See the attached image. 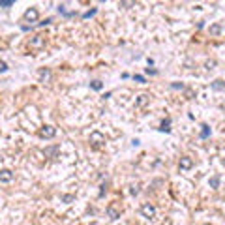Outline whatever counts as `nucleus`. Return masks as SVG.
Segmentation results:
<instances>
[{
    "instance_id": "nucleus-23",
    "label": "nucleus",
    "mask_w": 225,
    "mask_h": 225,
    "mask_svg": "<svg viewBox=\"0 0 225 225\" xmlns=\"http://www.w3.org/2000/svg\"><path fill=\"white\" fill-rule=\"evenodd\" d=\"M133 79L137 83H145V77H143V75H133Z\"/></svg>"
},
{
    "instance_id": "nucleus-20",
    "label": "nucleus",
    "mask_w": 225,
    "mask_h": 225,
    "mask_svg": "<svg viewBox=\"0 0 225 225\" xmlns=\"http://www.w3.org/2000/svg\"><path fill=\"white\" fill-rule=\"evenodd\" d=\"M58 150V146H53V148H47V150H45V154H49V156H53L54 152Z\"/></svg>"
},
{
    "instance_id": "nucleus-28",
    "label": "nucleus",
    "mask_w": 225,
    "mask_h": 225,
    "mask_svg": "<svg viewBox=\"0 0 225 225\" xmlns=\"http://www.w3.org/2000/svg\"><path fill=\"white\" fill-rule=\"evenodd\" d=\"M206 225H210V223H206Z\"/></svg>"
},
{
    "instance_id": "nucleus-27",
    "label": "nucleus",
    "mask_w": 225,
    "mask_h": 225,
    "mask_svg": "<svg viewBox=\"0 0 225 225\" xmlns=\"http://www.w3.org/2000/svg\"><path fill=\"white\" fill-rule=\"evenodd\" d=\"M146 73H150V75H156L158 71H156V70H150V68H146Z\"/></svg>"
},
{
    "instance_id": "nucleus-10",
    "label": "nucleus",
    "mask_w": 225,
    "mask_h": 225,
    "mask_svg": "<svg viewBox=\"0 0 225 225\" xmlns=\"http://www.w3.org/2000/svg\"><path fill=\"white\" fill-rule=\"evenodd\" d=\"M212 88H214V90H223V88H225V83H223L221 79H216V81L212 83Z\"/></svg>"
},
{
    "instance_id": "nucleus-3",
    "label": "nucleus",
    "mask_w": 225,
    "mask_h": 225,
    "mask_svg": "<svg viewBox=\"0 0 225 225\" xmlns=\"http://www.w3.org/2000/svg\"><path fill=\"white\" fill-rule=\"evenodd\" d=\"M141 214H143V218H148V219L156 218V206H154V204H150V203L141 204Z\"/></svg>"
},
{
    "instance_id": "nucleus-1",
    "label": "nucleus",
    "mask_w": 225,
    "mask_h": 225,
    "mask_svg": "<svg viewBox=\"0 0 225 225\" xmlns=\"http://www.w3.org/2000/svg\"><path fill=\"white\" fill-rule=\"evenodd\" d=\"M90 145L94 148H100L105 145V135L101 133V131H92L90 133Z\"/></svg>"
},
{
    "instance_id": "nucleus-9",
    "label": "nucleus",
    "mask_w": 225,
    "mask_h": 225,
    "mask_svg": "<svg viewBox=\"0 0 225 225\" xmlns=\"http://www.w3.org/2000/svg\"><path fill=\"white\" fill-rule=\"evenodd\" d=\"M38 75H39V81H42V83H49L51 81V70H47V68H42L38 71Z\"/></svg>"
},
{
    "instance_id": "nucleus-2",
    "label": "nucleus",
    "mask_w": 225,
    "mask_h": 225,
    "mask_svg": "<svg viewBox=\"0 0 225 225\" xmlns=\"http://www.w3.org/2000/svg\"><path fill=\"white\" fill-rule=\"evenodd\" d=\"M45 47V38L43 36H34V38H30L28 42V49L30 51H39Z\"/></svg>"
},
{
    "instance_id": "nucleus-4",
    "label": "nucleus",
    "mask_w": 225,
    "mask_h": 225,
    "mask_svg": "<svg viewBox=\"0 0 225 225\" xmlns=\"http://www.w3.org/2000/svg\"><path fill=\"white\" fill-rule=\"evenodd\" d=\"M120 208H118V204H116V203H111L109 204V206H107V216H109L111 219H118L120 218Z\"/></svg>"
},
{
    "instance_id": "nucleus-8",
    "label": "nucleus",
    "mask_w": 225,
    "mask_h": 225,
    "mask_svg": "<svg viewBox=\"0 0 225 225\" xmlns=\"http://www.w3.org/2000/svg\"><path fill=\"white\" fill-rule=\"evenodd\" d=\"M178 165H180L182 171H188V169L193 167V160H191V158H188V156H184V158H180V163H178Z\"/></svg>"
},
{
    "instance_id": "nucleus-5",
    "label": "nucleus",
    "mask_w": 225,
    "mask_h": 225,
    "mask_svg": "<svg viewBox=\"0 0 225 225\" xmlns=\"http://www.w3.org/2000/svg\"><path fill=\"white\" fill-rule=\"evenodd\" d=\"M24 21H28V23H36L38 21V17H39V13H38V9L36 8H28L27 11H24Z\"/></svg>"
},
{
    "instance_id": "nucleus-26",
    "label": "nucleus",
    "mask_w": 225,
    "mask_h": 225,
    "mask_svg": "<svg viewBox=\"0 0 225 225\" xmlns=\"http://www.w3.org/2000/svg\"><path fill=\"white\" fill-rule=\"evenodd\" d=\"M120 6H124V8H128V6H133V2H120Z\"/></svg>"
},
{
    "instance_id": "nucleus-24",
    "label": "nucleus",
    "mask_w": 225,
    "mask_h": 225,
    "mask_svg": "<svg viewBox=\"0 0 225 225\" xmlns=\"http://www.w3.org/2000/svg\"><path fill=\"white\" fill-rule=\"evenodd\" d=\"M51 23H53V19H51V17H49V19H45V21H43V23H39V27H45V24H51Z\"/></svg>"
},
{
    "instance_id": "nucleus-7",
    "label": "nucleus",
    "mask_w": 225,
    "mask_h": 225,
    "mask_svg": "<svg viewBox=\"0 0 225 225\" xmlns=\"http://www.w3.org/2000/svg\"><path fill=\"white\" fill-rule=\"evenodd\" d=\"M13 180V173L9 169H0V182H11Z\"/></svg>"
},
{
    "instance_id": "nucleus-19",
    "label": "nucleus",
    "mask_w": 225,
    "mask_h": 225,
    "mask_svg": "<svg viewBox=\"0 0 225 225\" xmlns=\"http://www.w3.org/2000/svg\"><path fill=\"white\" fill-rule=\"evenodd\" d=\"M4 71H8V64L4 60H0V73H4Z\"/></svg>"
},
{
    "instance_id": "nucleus-12",
    "label": "nucleus",
    "mask_w": 225,
    "mask_h": 225,
    "mask_svg": "<svg viewBox=\"0 0 225 225\" xmlns=\"http://www.w3.org/2000/svg\"><path fill=\"white\" fill-rule=\"evenodd\" d=\"M219 32H221V24H219V23H216V24H212V27H210V34L212 36H218Z\"/></svg>"
},
{
    "instance_id": "nucleus-21",
    "label": "nucleus",
    "mask_w": 225,
    "mask_h": 225,
    "mask_svg": "<svg viewBox=\"0 0 225 225\" xmlns=\"http://www.w3.org/2000/svg\"><path fill=\"white\" fill-rule=\"evenodd\" d=\"M73 199H75L73 195H62V201H64V203H71Z\"/></svg>"
},
{
    "instance_id": "nucleus-6",
    "label": "nucleus",
    "mask_w": 225,
    "mask_h": 225,
    "mask_svg": "<svg viewBox=\"0 0 225 225\" xmlns=\"http://www.w3.org/2000/svg\"><path fill=\"white\" fill-rule=\"evenodd\" d=\"M54 133H56V130H54L53 126H43L42 130H39V135H42L43 139H53Z\"/></svg>"
},
{
    "instance_id": "nucleus-22",
    "label": "nucleus",
    "mask_w": 225,
    "mask_h": 225,
    "mask_svg": "<svg viewBox=\"0 0 225 225\" xmlns=\"http://www.w3.org/2000/svg\"><path fill=\"white\" fill-rule=\"evenodd\" d=\"M96 11H98V9H96V8H94V9H90V11H86V13L83 15V17H85V19H88V17H92V15H94Z\"/></svg>"
},
{
    "instance_id": "nucleus-15",
    "label": "nucleus",
    "mask_w": 225,
    "mask_h": 225,
    "mask_svg": "<svg viewBox=\"0 0 225 225\" xmlns=\"http://www.w3.org/2000/svg\"><path fill=\"white\" fill-rule=\"evenodd\" d=\"M146 101H148V96H145V94H143V96H139V100H137V107H141V105H145L146 103Z\"/></svg>"
},
{
    "instance_id": "nucleus-17",
    "label": "nucleus",
    "mask_w": 225,
    "mask_h": 225,
    "mask_svg": "<svg viewBox=\"0 0 225 225\" xmlns=\"http://www.w3.org/2000/svg\"><path fill=\"white\" fill-rule=\"evenodd\" d=\"M13 0H0V8H9V6H13Z\"/></svg>"
},
{
    "instance_id": "nucleus-11",
    "label": "nucleus",
    "mask_w": 225,
    "mask_h": 225,
    "mask_svg": "<svg viewBox=\"0 0 225 225\" xmlns=\"http://www.w3.org/2000/svg\"><path fill=\"white\" fill-rule=\"evenodd\" d=\"M201 128H203L201 130V139H206V137L210 135V128H208V124H203Z\"/></svg>"
},
{
    "instance_id": "nucleus-13",
    "label": "nucleus",
    "mask_w": 225,
    "mask_h": 225,
    "mask_svg": "<svg viewBox=\"0 0 225 225\" xmlns=\"http://www.w3.org/2000/svg\"><path fill=\"white\" fill-rule=\"evenodd\" d=\"M210 188H214V190H216V188H219V175H214V176L210 178Z\"/></svg>"
},
{
    "instance_id": "nucleus-25",
    "label": "nucleus",
    "mask_w": 225,
    "mask_h": 225,
    "mask_svg": "<svg viewBox=\"0 0 225 225\" xmlns=\"http://www.w3.org/2000/svg\"><path fill=\"white\" fill-rule=\"evenodd\" d=\"M171 86H173V88H180V90L184 88V85H182V83H173Z\"/></svg>"
},
{
    "instance_id": "nucleus-18",
    "label": "nucleus",
    "mask_w": 225,
    "mask_h": 225,
    "mask_svg": "<svg viewBox=\"0 0 225 225\" xmlns=\"http://www.w3.org/2000/svg\"><path fill=\"white\" fill-rule=\"evenodd\" d=\"M130 193L131 195H137V193H139V184H133V186L130 188Z\"/></svg>"
},
{
    "instance_id": "nucleus-16",
    "label": "nucleus",
    "mask_w": 225,
    "mask_h": 225,
    "mask_svg": "<svg viewBox=\"0 0 225 225\" xmlns=\"http://www.w3.org/2000/svg\"><path fill=\"white\" fill-rule=\"evenodd\" d=\"M90 86H92L94 90H101V88H103V85H101V81H92V83H90Z\"/></svg>"
},
{
    "instance_id": "nucleus-14",
    "label": "nucleus",
    "mask_w": 225,
    "mask_h": 225,
    "mask_svg": "<svg viewBox=\"0 0 225 225\" xmlns=\"http://www.w3.org/2000/svg\"><path fill=\"white\" fill-rule=\"evenodd\" d=\"M169 126H171V118H165V120L161 122L160 130H161V131H169V130H171V128H169Z\"/></svg>"
}]
</instances>
